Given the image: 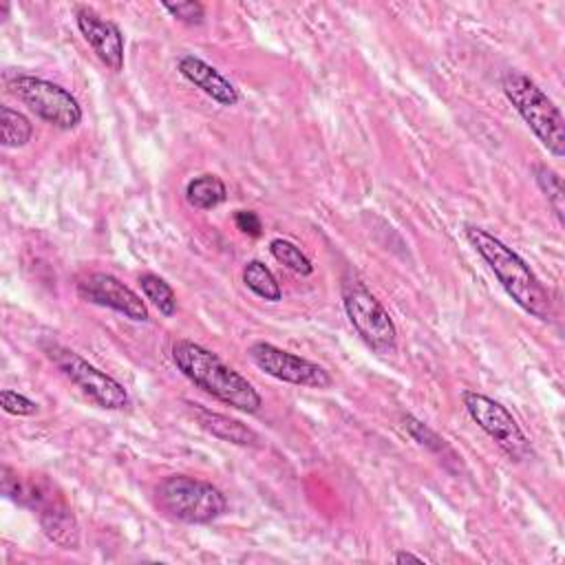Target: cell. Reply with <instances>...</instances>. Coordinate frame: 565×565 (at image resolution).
<instances>
[{"label": "cell", "mask_w": 565, "mask_h": 565, "mask_svg": "<svg viewBox=\"0 0 565 565\" xmlns=\"http://www.w3.org/2000/svg\"><path fill=\"white\" fill-rule=\"evenodd\" d=\"M75 20H77L79 33L90 44L95 55L110 71H121L124 68V35H121L119 26L110 20H104L88 7H79L75 11Z\"/></svg>", "instance_id": "cell-11"}, {"label": "cell", "mask_w": 565, "mask_h": 565, "mask_svg": "<svg viewBox=\"0 0 565 565\" xmlns=\"http://www.w3.org/2000/svg\"><path fill=\"white\" fill-rule=\"evenodd\" d=\"M192 411H194L199 424L207 433H212L214 437H218L223 441H230V444H236V446H254L258 441V435L252 428H247L245 424H241L238 419H232L223 413L203 408L199 404H192Z\"/></svg>", "instance_id": "cell-14"}, {"label": "cell", "mask_w": 565, "mask_h": 565, "mask_svg": "<svg viewBox=\"0 0 565 565\" xmlns=\"http://www.w3.org/2000/svg\"><path fill=\"white\" fill-rule=\"evenodd\" d=\"M0 132L4 148H22L33 135L31 121L15 108L2 106L0 108Z\"/></svg>", "instance_id": "cell-17"}, {"label": "cell", "mask_w": 565, "mask_h": 565, "mask_svg": "<svg viewBox=\"0 0 565 565\" xmlns=\"http://www.w3.org/2000/svg\"><path fill=\"white\" fill-rule=\"evenodd\" d=\"M154 497L157 508L181 523H210L227 510V499L216 486L188 475L166 477Z\"/></svg>", "instance_id": "cell-4"}, {"label": "cell", "mask_w": 565, "mask_h": 565, "mask_svg": "<svg viewBox=\"0 0 565 565\" xmlns=\"http://www.w3.org/2000/svg\"><path fill=\"white\" fill-rule=\"evenodd\" d=\"M461 402L472 417V422L512 459V461H525L532 457V444L521 430L514 415L499 404L497 399L477 393V391H463Z\"/></svg>", "instance_id": "cell-7"}, {"label": "cell", "mask_w": 565, "mask_h": 565, "mask_svg": "<svg viewBox=\"0 0 565 565\" xmlns=\"http://www.w3.org/2000/svg\"><path fill=\"white\" fill-rule=\"evenodd\" d=\"M77 296L86 302L108 307L135 322H146L150 318L146 302L128 285L106 271H95L82 278L77 282Z\"/></svg>", "instance_id": "cell-10"}, {"label": "cell", "mask_w": 565, "mask_h": 565, "mask_svg": "<svg viewBox=\"0 0 565 565\" xmlns=\"http://www.w3.org/2000/svg\"><path fill=\"white\" fill-rule=\"evenodd\" d=\"M177 68L179 73L190 82L194 84L199 90H203L207 97H212L216 104L221 106H234L238 104L241 95L236 90V86L223 75L218 73L212 64H207L205 60L196 57V55H181L177 60Z\"/></svg>", "instance_id": "cell-12"}, {"label": "cell", "mask_w": 565, "mask_h": 565, "mask_svg": "<svg viewBox=\"0 0 565 565\" xmlns=\"http://www.w3.org/2000/svg\"><path fill=\"white\" fill-rule=\"evenodd\" d=\"M172 18H177L179 22L183 24H201L203 18H205V9L201 2H194V0H185V2H163L161 4Z\"/></svg>", "instance_id": "cell-22"}, {"label": "cell", "mask_w": 565, "mask_h": 565, "mask_svg": "<svg viewBox=\"0 0 565 565\" xmlns=\"http://www.w3.org/2000/svg\"><path fill=\"white\" fill-rule=\"evenodd\" d=\"M38 519L42 532L62 550H77L79 545V527L73 516L71 505L66 503L64 494L51 499L44 508L38 510Z\"/></svg>", "instance_id": "cell-13"}, {"label": "cell", "mask_w": 565, "mask_h": 565, "mask_svg": "<svg viewBox=\"0 0 565 565\" xmlns=\"http://www.w3.org/2000/svg\"><path fill=\"white\" fill-rule=\"evenodd\" d=\"M7 88L15 95L31 113L60 130H73L82 121V106L77 99L49 79L18 73L7 77Z\"/></svg>", "instance_id": "cell-5"}, {"label": "cell", "mask_w": 565, "mask_h": 565, "mask_svg": "<svg viewBox=\"0 0 565 565\" xmlns=\"http://www.w3.org/2000/svg\"><path fill=\"white\" fill-rule=\"evenodd\" d=\"M534 179H536V185L541 188V192L547 196V203L554 207V214L563 223L565 221V188H563V179L558 177L556 170H552L545 163H536L534 166Z\"/></svg>", "instance_id": "cell-20"}, {"label": "cell", "mask_w": 565, "mask_h": 565, "mask_svg": "<svg viewBox=\"0 0 565 565\" xmlns=\"http://www.w3.org/2000/svg\"><path fill=\"white\" fill-rule=\"evenodd\" d=\"M243 282H245V287L252 294H256L258 298H263L267 302H278L282 298V289H280L276 276L260 260L245 263V267H243Z\"/></svg>", "instance_id": "cell-16"}, {"label": "cell", "mask_w": 565, "mask_h": 565, "mask_svg": "<svg viewBox=\"0 0 565 565\" xmlns=\"http://www.w3.org/2000/svg\"><path fill=\"white\" fill-rule=\"evenodd\" d=\"M501 88L514 110L523 117L536 139L547 148L550 154H565V124L556 104L539 88L534 79L519 71H505L501 77Z\"/></svg>", "instance_id": "cell-3"}, {"label": "cell", "mask_w": 565, "mask_h": 565, "mask_svg": "<svg viewBox=\"0 0 565 565\" xmlns=\"http://www.w3.org/2000/svg\"><path fill=\"white\" fill-rule=\"evenodd\" d=\"M46 355L55 362V366L77 386L84 395H88L97 406L106 411H121L130 406L128 391L110 375L86 362L75 351L62 347V344H49L44 347Z\"/></svg>", "instance_id": "cell-8"}, {"label": "cell", "mask_w": 565, "mask_h": 565, "mask_svg": "<svg viewBox=\"0 0 565 565\" xmlns=\"http://www.w3.org/2000/svg\"><path fill=\"white\" fill-rule=\"evenodd\" d=\"M342 302L344 311L358 331V335L371 347L375 353L388 355L397 349V329L388 311L382 302L362 285V282H347L342 287Z\"/></svg>", "instance_id": "cell-6"}, {"label": "cell", "mask_w": 565, "mask_h": 565, "mask_svg": "<svg viewBox=\"0 0 565 565\" xmlns=\"http://www.w3.org/2000/svg\"><path fill=\"white\" fill-rule=\"evenodd\" d=\"M393 561H395V563H424L422 556H417V554H413V552H406V550L397 552Z\"/></svg>", "instance_id": "cell-25"}, {"label": "cell", "mask_w": 565, "mask_h": 565, "mask_svg": "<svg viewBox=\"0 0 565 565\" xmlns=\"http://www.w3.org/2000/svg\"><path fill=\"white\" fill-rule=\"evenodd\" d=\"M139 285H141L143 296L159 309L161 316L170 318L177 313V296H174L172 287L161 276L146 271L139 276Z\"/></svg>", "instance_id": "cell-19"}, {"label": "cell", "mask_w": 565, "mask_h": 565, "mask_svg": "<svg viewBox=\"0 0 565 565\" xmlns=\"http://www.w3.org/2000/svg\"><path fill=\"white\" fill-rule=\"evenodd\" d=\"M402 426H404V430L419 444V446H424L426 450H430V452H435V455H439L441 459L444 457H450V459H457V455L452 452V448L446 444V439L444 437H439L428 424H424L422 419H417L415 415H411V413H406V415H402Z\"/></svg>", "instance_id": "cell-18"}, {"label": "cell", "mask_w": 565, "mask_h": 565, "mask_svg": "<svg viewBox=\"0 0 565 565\" xmlns=\"http://www.w3.org/2000/svg\"><path fill=\"white\" fill-rule=\"evenodd\" d=\"M466 238L472 249L488 263L505 294L530 316L550 320L552 298L530 265L503 241L479 225H466Z\"/></svg>", "instance_id": "cell-1"}, {"label": "cell", "mask_w": 565, "mask_h": 565, "mask_svg": "<svg viewBox=\"0 0 565 565\" xmlns=\"http://www.w3.org/2000/svg\"><path fill=\"white\" fill-rule=\"evenodd\" d=\"M247 355L260 371H265L267 375L280 382L296 384V386H311V388H329L333 384V377L320 364L307 358H300L296 353H289L285 349H278L269 342L249 344Z\"/></svg>", "instance_id": "cell-9"}, {"label": "cell", "mask_w": 565, "mask_h": 565, "mask_svg": "<svg viewBox=\"0 0 565 565\" xmlns=\"http://www.w3.org/2000/svg\"><path fill=\"white\" fill-rule=\"evenodd\" d=\"M227 196L225 183L216 174H199L185 185V201L196 210H212Z\"/></svg>", "instance_id": "cell-15"}, {"label": "cell", "mask_w": 565, "mask_h": 565, "mask_svg": "<svg viewBox=\"0 0 565 565\" xmlns=\"http://www.w3.org/2000/svg\"><path fill=\"white\" fill-rule=\"evenodd\" d=\"M172 362L194 386L236 411L256 413L263 404L258 391L247 382V377L192 340H177L172 344Z\"/></svg>", "instance_id": "cell-2"}, {"label": "cell", "mask_w": 565, "mask_h": 565, "mask_svg": "<svg viewBox=\"0 0 565 565\" xmlns=\"http://www.w3.org/2000/svg\"><path fill=\"white\" fill-rule=\"evenodd\" d=\"M0 404L2 408L9 413V415H20V417H26V415H35L40 411L38 402L29 399L26 395L22 393H15L11 388H2L0 391Z\"/></svg>", "instance_id": "cell-23"}, {"label": "cell", "mask_w": 565, "mask_h": 565, "mask_svg": "<svg viewBox=\"0 0 565 565\" xmlns=\"http://www.w3.org/2000/svg\"><path fill=\"white\" fill-rule=\"evenodd\" d=\"M234 225H236L243 234H247V236H252V238H256V236L263 234V223H260L258 214L252 212V210H238V212L234 214Z\"/></svg>", "instance_id": "cell-24"}, {"label": "cell", "mask_w": 565, "mask_h": 565, "mask_svg": "<svg viewBox=\"0 0 565 565\" xmlns=\"http://www.w3.org/2000/svg\"><path fill=\"white\" fill-rule=\"evenodd\" d=\"M269 252H271V256L278 260V263H282L287 269H291L294 274H300V276H309L311 271H313V265H311V260L305 256V252L296 245V243H291V241H287V238H274V241H269Z\"/></svg>", "instance_id": "cell-21"}]
</instances>
